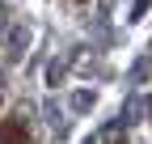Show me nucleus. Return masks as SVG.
Returning <instances> with one entry per match:
<instances>
[{"instance_id": "obj_1", "label": "nucleus", "mask_w": 152, "mask_h": 144, "mask_svg": "<svg viewBox=\"0 0 152 144\" xmlns=\"http://www.w3.org/2000/svg\"><path fill=\"white\" fill-rule=\"evenodd\" d=\"M26 140H30V132L21 119H0V144H26Z\"/></svg>"}]
</instances>
